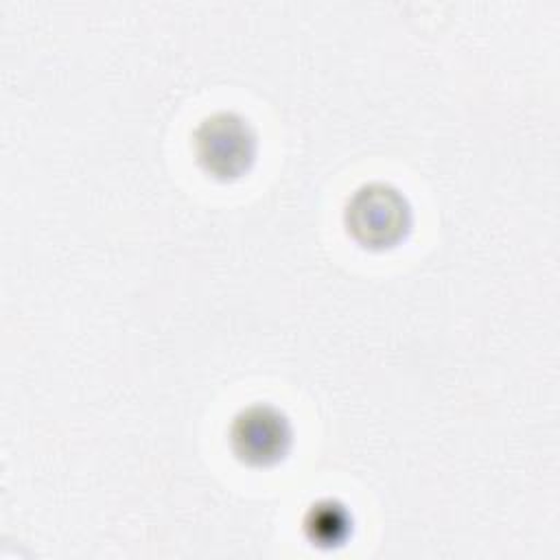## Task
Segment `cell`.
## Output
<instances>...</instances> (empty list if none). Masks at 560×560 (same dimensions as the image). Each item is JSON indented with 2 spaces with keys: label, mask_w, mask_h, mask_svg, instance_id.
<instances>
[{
  "label": "cell",
  "mask_w": 560,
  "mask_h": 560,
  "mask_svg": "<svg viewBox=\"0 0 560 560\" xmlns=\"http://www.w3.org/2000/svg\"><path fill=\"white\" fill-rule=\"evenodd\" d=\"M348 234L363 247L385 249L411 230V206L389 182H365L354 188L343 208Z\"/></svg>",
  "instance_id": "cell-1"
},
{
  "label": "cell",
  "mask_w": 560,
  "mask_h": 560,
  "mask_svg": "<svg viewBox=\"0 0 560 560\" xmlns=\"http://www.w3.org/2000/svg\"><path fill=\"white\" fill-rule=\"evenodd\" d=\"M304 532L313 545L330 549L346 542L352 532V516L343 503L324 499L308 508L304 516Z\"/></svg>",
  "instance_id": "cell-4"
},
{
  "label": "cell",
  "mask_w": 560,
  "mask_h": 560,
  "mask_svg": "<svg viewBox=\"0 0 560 560\" xmlns=\"http://www.w3.org/2000/svg\"><path fill=\"white\" fill-rule=\"evenodd\" d=\"M256 131L249 120L230 109L203 116L192 131L195 160L217 179L243 175L256 158Z\"/></svg>",
  "instance_id": "cell-2"
},
{
  "label": "cell",
  "mask_w": 560,
  "mask_h": 560,
  "mask_svg": "<svg viewBox=\"0 0 560 560\" xmlns=\"http://www.w3.org/2000/svg\"><path fill=\"white\" fill-rule=\"evenodd\" d=\"M293 429L289 418L273 405L254 402L243 407L230 424V446L249 466H271L291 448Z\"/></svg>",
  "instance_id": "cell-3"
}]
</instances>
